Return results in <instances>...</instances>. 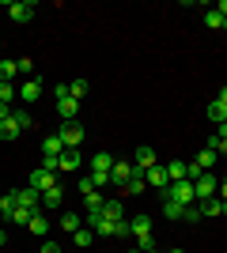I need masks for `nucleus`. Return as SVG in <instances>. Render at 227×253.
Here are the masks:
<instances>
[{
	"instance_id": "nucleus-41",
	"label": "nucleus",
	"mask_w": 227,
	"mask_h": 253,
	"mask_svg": "<svg viewBox=\"0 0 227 253\" xmlns=\"http://www.w3.org/2000/svg\"><path fill=\"white\" fill-rule=\"evenodd\" d=\"M38 253H61V246H57V242H42V250H38Z\"/></svg>"
},
{
	"instance_id": "nucleus-2",
	"label": "nucleus",
	"mask_w": 227,
	"mask_h": 253,
	"mask_svg": "<svg viewBox=\"0 0 227 253\" xmlns=\"http://www.w3.org/2000/svg\"><path fill=\"white\" fill-rule=\"evenodd\" d=\"M31 189H38V193H45V189H53V185H61L57 181V174L49 167H38V170H31V181H27Z\"/></svg>"
},
{
	"instance_id": "nucleus-5",
	"label": "nucleus",
	"mask_w": 227,
	"mask_h": 253,
	"mask_svg": "<svg viewBox=\"0 0 227 253\" xmlns=\"http://www.w3.org/2000/svg\"><path fill=\"white\" fill-rule=\"evenodd\" d=\"M57 136L65 140V148H80V140H84V125H80V121H65Z\"/></svg>"
},
{
	"instance_id": "nucleus-34",
	"label": "nucleus",
	"mask_w": 227,
	"mask_h": 253,
	"mask_svg": "<svg viewBox=\"0 0 227 253\" xmlns=\"http://www.w3.org/2000/svg\"><path fill=\"white\" fill-rule=\"evenodd\" d=\"M84 204H87V208H102V193H98V189L84 193Z\"/></svg>"
},
{
	"instance_id": "nucleus-10",
	"label": "nucleus",
	"mask_w": 227,
	"mask_h": 253,
	"mask_svg": "<svg viewBox=\"0 0 227 253\" xmlns=\"http://www.w3.org/2000/svg\"><path fill=\"white\" fill-rule=\"evenodd\" d=\"M61 151H65V140L57 136V132H53V136H45V140H42V155L49 159V163H57V159H61Z\"/></svg>"
},
{
	"instance_id": "nucleus-19",
	"label": "nucleus",
	"mask_w": 227,
	"mask_h": 253,
	"mask_svg": "<svg viewBox=\"0 0 227 253\" xmlns=\"http://www.w3.org/2000/svg\"><path fill=\"white\" fill-rule=\"evenodd\" d=\"M129 227H133V234H136V238H148V234H151V219H148V215L129 219Z\"/></svg>"
},
{
	"instance_id": "nucleus-39",
	"label": "nucleus",
	"mask_w": 227,
	"mask_h": 253,
	"mask_svg": "<svg viewBox=\"0 0 227 253\" xmlns=\"http://www.w3.org/2000/svg\"><path fill=\"white\" fill-rule=\"evenodd\" d=\"M15 121H19L23 128H31V125H34V121H31V114H27V110H15Z\"/></svg>"
},
{
	"instance_id": "nucleus-30",
	"label": "nucleus",
	"mask_w": 227,
	"mask_h": 253,
	"mask_svg": "<svg viewBox=\"0 0 227 253\" xmlns=\"http://www.w3.org/2000/svg\"><path fill=\"white\" fill-rule=\"evenodd\" d=\"M15 98H19V87H15V84H0V102H15Z\"/></svg>"
},
{
	"instance_id": "nucleus-36",
	"label": "nucleus",
	"mask_w": 227,
	"mask_h": 253,
	"mask_svg": "<svg viewBox=\"0 0 227 253\" xmlns=\"http://www.w3.org/2000/svg\"><path fill=\"white\" fill-rule=\"evenodd\" d=\"M185 223H197L201 219V204H185V215H182Z\"/></svg>"
},
{
	"instance_id": "nucleus-43",
	"label": "nucleus",
	"mask_w": 227,
	"mask_h": 253,
	"mask_svg": "<svg viewBox=\"0 0 227 253\" xmlns=\"http://www.w3.org/2000/svg\"><path fill=\"white\" fill-rule=\"evenodd\" d=\"M216 197H220V201L227 204V181H220V189H216Z\"/></svg>"
},
{
	"instance_id": "nucleus-28",
	"label": "nucleus",
	"mask_w": 227,
	"mask_h": 253,
	"mask_svg": "<svg viewBox=\"0 0 227 253\" xmlns=\"http://www.w3.org/2000/svg\"><path fill=\"white\" fill-rule=\"evenodd\" d=\"M15 61H0V84H11V80H15Z\"/></svg>"
},
{
	"instance_id": "nucleus-24",
	"label": "nucleus",
	"mask_w": 227,
	"mask_h": 253,
	"mask_svg": "<svg viewBox=\"0 0 227 253\" xmlns=\"http://www.w3.org/2000/svg\"><path fill=\"white\" fill-rule=\"evenodd\" d=\"M216 159H220V155H216V151H212V148H201V155H197L193 163H197V167H201V170H212V163H216Z\"/></svg>"
},
{
	"instance_id": "nucleus-6",
	"label": "nucleus",
	"mask_w": 227,
	"mask_h": 253,
	"mask_svg": "<svg viewBox=\"0 0 227 253\" xmlns=\"http://www.w3.org/2000/svg\"><path fill=\"white\" fill-rule=\"evenodd\" d=\"M133 167H136V174H144L148 167H155V148L140 144V148H136V155H133Z\"/></svg>"
},
{
	"instance_id": "nucleus-51",
	"label": "nucleus",
	"mask_w": 227,
	"mask_h": 253,
	"mask_svg": "<svg viewBox=\"0 0 227 253\" xmlns=\"http://www.w3.org/2000/svg\"><path fill=\"white\" fill-rule=\"evenodd\" d=\"M0 45H4V42H0Z\"/></svg>"
},
{
	"instance_id": "nucleus-22",
	"label": "nucleus",
	"mask_w": 227,
	"mask_h": 253,
	"mask_svg": "<svg viewBox=\"0 0 227 253\" xmlns=\"http://www.w3.org/2000/svg\"><path fill=\"white\" fill-rule=\"evenodd\" d=\"M31 215H34V211L27 208V204H19V208L8 215V223H19V227H27V223H31Z\"/></svg>"
},
{
	"instance_id": "nucleus-35",
	"label": "nucleus",
	"mask_w": 227,
	"mask_h": 253,
	"mask_svg": "<svg viewBox=\"0 0 227 253\" xmlns=\"http://www.w3.org/2000/svg\"><path fill=\"white\" fill-rule=\"evenodd\" d=\"M87 174H91V170H87ZM91 181H95V189H110V185H114L110 174H91Z\"/></svg>"
},
{
	"instance_id": "nucleus-21",
	"label": "nucleus",
	"mask_w": 227,
	"mask_h": 253,
	"mask_svg": "<svg viewBox=\"0 0 227 253\" xmlns=\"http://www.w3.org/2000/svg\"><path fill=\"white\" fill-rule=\"evenodd\" d=\"M163 215H167V219H182L185 215V204H178V201H163Z\"/></svg>"
},
{
	"instance_id": "nucleus-38",
	"label": "nucleus",
	"mask_w": 227,
	"mask_h": 253,
	"mask_svg": "<svg viewBox=\"0 0 227 253\" xmlns=\"http://www.w3.org/2000/svg\"><path fill=\"white\" fill-rule=\"evenodd\" d=\"M125 234H133L129 219H118V223H114V238H125Z\"/></svg>"
},
{
	"instance_id": "nucleus-8",
	"label": "nucleus",
	"mask_w": 227,
	"mask_h": 253,
	"mask_svg": "<svg viewBox=\"0 0 227 253\" xmlns=\"http://www.w3.org/2000/svg\"><path fill=\"white\" fill-rule=\"evenodd\" d=\"M57 114H61V121H80V102H76L72 95L57 98Z\"/></svg>"
},
{
	"instance_id": "nucleus-25",
	"label": "nucleus",
	"mask_w": 227,
	"mask_h": 253,
	"mask_svg": "<svg viewBox=\"0 0 227 253\" xmlns=\"http://www.w3.org/2000/svg\"><path fill=\"white\" fill-rule=\"evenodd\" d=\"M201 215H224V201L212 197V201H201Z\"/></svg>"
},
{
	"instance_id": "nucleus-45",
	"label": "nucleus",
	"mask_w": 227,
	"mask_h": 253,
	"mask_svg": "<svg viewBox=\"0 0 227 253\" xmlns=\"http://www.w3.org/2000/svg\"><path fill=\"white\" fill-rule=\"evenodd\" d=\"M216 98H220V102H224V106H227V84H224V87H220V95H216Z\"/></svg>"
},
{
	"instance_id": "nucleus-47",
	"label": "nucleus",
	"mask_w": 227,
	"mask_h": 253,
	"mask_svg": "<svg viewBox=\"0 0 227 253\" xmlns=\"http://www.w3.org/2000/svg\"><path fill=\"white\" fill-rule=\"evenodd\" d=\"M0 223H8V215H4V211H0Z\"/></svg>"
},
{
	"instance_id": "nucleus-9",
	"label": "nucleus",
	"mask_w": 227,
	"mask_h": 253,
	"mask_svg": "<svg viewBox=\"0 0 227 253\" xmlns=\"http://www.w3.org/2000/svg\"><path fill=\"white\" fill-rule=\"evenodd\" d=\"M110 167H114V155H110V151H95V155H91V163H87V170H91V174H110Z\"/></svg>"
},
{
	"instance_id": "nucleus-29",
	"label": "nucleus",
	"mask_w": 227,
	"mask_h": 253,
	"mask_svg": "<svg viewBox=\"0 0 227 253\" xmlns=\"http://www.w3.org/2000/svg\"><path fill=\"white\" fill-rule=\"evenodd\" d=\"M91 231H95V234H98V238H114V223H110V219H106V215H102V219H98V223H95V227H91Z\"/></svg>"
},
{
	"instance_id": "nucleus-48",
	"label": "nucleus",
	"mask_w": 227,
	"mask_h": 253,
	"mask_svg": "<svg viewBox=\"0 0 227 253\" xmlns=\"http://www.w3.org/2000/svg\"><path fill=\"white\" fill-rule=\"evenodd\" d=\"M167 253H185V250H167Z\"/></svg>"
},
{
	"instance_id": "nucleus-18",
	"label": "nucleus",
	"mask_w": 227,
	"mask_h": 253,
	"mask_svg": "<svg viewBox=\"0 0 227 253\" xmlns=\"http://www.w3.org/2000/svg\"><path fill=\"white\" fill-rule=\"evenodd\" d=\"M208 121H212V125H224V121H227V106L220 102V98H216V102H208Z\"/></svg>"
},
{
	"instance_id": "nucleus-26",
	"label": "nucleus",
	"mask_w": 227,
	"mask_h": 253,
	"mask_svg": "<svg viewBox=\"0 0 227 253\" xmlns=\"http://www.w3.org/2000/svg\"><path fill=\"white\" fill-rule=\"evenodd\" d=\"M91 238H95V231H91V227H80V231L72 234V242L80 246V250H87V246H91Z\"/></svg>"
},
{
	"instance_id": "nucleus-20",
	"label": "nucleus",
	"mask_w": 227,
	"mask_h": 253,
	"mask_svg": "<svg viewBox=\"0 0 227 253\" xmlns=\"http://www.w3.org/2000/svg\"><path fill=\"white\" fill-rule=\"evenodd\" d=\"M15 208H19V189H11V193L0 197V211H4V215H11Z\"/></svg>"
},
{
	"instance_id": "nucleus-1",
	"label": "nucleus",
	"mask_w": 227,
	"mask_h": 253,
	"mask_svg": "<svg viewBox=\"0 0 227 253\" xmlns=\"http://www.w3.org/2000/svg\"><path fill=\"white\" fill-rule=\"evenodd\" d=\"M216 189H220V178L212 174V170H205L201 178L193 181V193H197V201H212L216 197Z\"/></svg>"
},
{
	"instance_id": "nucleus-40",
	"label": "nucleus",
	"mask_w": 227,
	"mask_h": 253,
	"mask_svg": "<svg viewBox=\"0 0 227 253\" xmlns=\"http://www.w3.org/2000/svg\"><path fill=\"white\" fill-rule=\"evenodd\" d=\"M136 242H140V250H144V253H155V242H151V234H148V238H136Z\"/></svg>"
},
{
	"instance_id": "nucleus-50",
	"label": "nucleus",
	"mask_w": 227,
	"mask_h": 253,
	"mask_svg": "<svg viewBox=\"0 0 227 253\" xmlns=\"http://www.w3.org/2000/svg\"><path fill=\"white\" fill-rule=\"evenodd\" d=\"M224 31H227V19H224Z\"/></svg>"
},
{
	"instance_id": "nucleus-17",
	"label": "nucleus",
	"mask_w": 227,
	"mask_h": 253,
	"mask_svg": "<svg viewBox=\"0 0 227 253\" xmlns=\"http://www.w3.org/2000/svg\"><path fill=\"white\" fill-rule=\"evenodd\" d=\"M102 215H106L110 223L125 219V208H121V201H102Z\"/></svg>"
},
{
	"instance_id": "nucleus-14",
	"label": "nucleus",
	"mask_w": 227,
	"mask_h": 253,
	"mask_svg": "<svg viewBox=\"0 0 227 253\" xmlns=\"http://www.w3.org/2000/svg\"><path fill=\"white\" fill-rule=\"evenodd\" d=\"M80 163H84V159H80V148H65L61 159H57V170H76Z\"/></svg>"
},
{
	"instance_id": "nucleus-16",
	"label": "nucleus",
	"mask_w": 227,
	"mask_h": 253,
	"mask_svg": "<svg viewBox=\"0 0 227 253\" xmlns=\"http://www.w3.org/2000/svg\"><path fill=\"white\" fill-rule=\"evenodd\" d=\"M19 132H23V125L15 121V110H11V117H8V121H0V140H15Z\"/></svg>"
},
{
	"instance_id": "nucleus-4",
	"label": "nucleus",
	"mask_w": 227,
	"mask_h": 253,
	"mask_svg": "<svg viewBox=\"0 0 227 253\" xmlns=\"http://www.w3.org/2000/svg\"><path fill=\"white\" fill-rule=\"evenodd\" d=\"M144 181H148V189H167V185H171V174H167V167H159V163H155V167H148L144 170Z\"/></svg>"
},
{
	"instance_id": "nucleus-37",
	"label": "nucleus",
	"mask_w": 227,
	"mask_h": 253,
	"mask_svg": "<svg viewBox=\"0 0 227 253\" xmlns=\"http://www.w3.org/2000/svg\"><path fill=\"white\" fill-rule=\"evenodd\" d=\"M15 72L31 76V72H34V61H31V57H19V61H15Z\"/></svg>"
},
{
	"instance_id": "nucleus-44",
	"label": "nucleus",
	"mask_w": 227,
	"mask_h": 253,
	"mask_svg": "<svg viewBox=\"0 0 227 253\" xmlns=\"http://www.w3.org/2000/svg\"><path fill=\"white\" fill-rule=\"evenodd\" d=\"M216 11H220V15L227 19V0H220V4H216Z\"/></svg>"
},
{
	"instance_id": "nucleus-11",
	"label": "nucleus",
	"mask_w": 227,
	"mask_h": 253,
	"mask_svg": "<svg viewBox=\"0 0 227 253\" xmlns=\"http://www.w3.org/2000/svg\"><path fill=\"white\" fill-rule=\"evenodd\" d=\"M19 98L23 102H38V98H42V80H23Z\"/></svg>"
},
{
	"instance_id": "nucleus-12",
	"label": "nucleus",
	"mask_w": 227,
	"mask_h": 253,
	"mask_svg": "<svg viewBox=\"0 0 227 253\" xmlns=\"http://www.w3.org/2000/svg\"><path fill=\"white\" fill-rule=\"evenodd\" d=\"M27 231L38 234V238H45V234H49V215H45V211H34L31 223H27Z\"/></svg>"
},
{
	"instance_id": "nucleus-3",
	"label": "nucleus",
	"mask_w": 227,
	"mask_h": 253,
	"mask_svg": "<svg viewBox=\"0 0 227 253\" xmlns=\"http://www.w3.org/2000/svg\"><path fill=\"white\" fill-rule=\"evenodd\" d=\"M133 178H136V167H133V163H118V159H114V167H110V181L125 189Z\"/></svg>"
},
{
	"instance_id": "nucleus-49",
	"label": "nucleus",
	"mask_w": 227,
	"mask_h": 253,
	"mask_svg": "<svg viewBox=\"0 0 227 253\" xmlns=\"http://www.w3.org/2000/svg\"><path fill=\"white\" fill-rule=\"evenodd\" d=\"M133 253H144V250H133Z\"/></svg>"
},
{
	"instance_id": "nucleus-23",
	"label": "nucleus",
	"mask_w": 227,
	"mask_h": 253,
	"mask_svg": "<svg viewBox=\"0 0 227 253\" xmlns=\"http://www.w3.org/2000/svg\"><path fill=\"white\" fill-rule=\"evenodd\" d=\"M61 227H65L68 234H76V231H80V227H84V219H80L76 211H65V215H61Z\"/></svg>"
},
{
	"instance_id": "nucleus-42",
	"label": "nucleus",
	"mask_w": 227,
	"mask_h": 253,
	"mask_svg": "<svg viewBox=\"0 0 227 253\" xmlns=\"http://www.w3.org/2000/svg\"><path fill=\"white\" fill-rule=\"evenodd\" d=\"M8 117H11V106H8V102H0V121H8Z\"/></svg>"
},
{
	"instance_id": "nucleus-27",
	"label": "nucleus",
	"mask_w": 227,
	"mask_h": 253,
	"mask_svg": "<svg viewBox=\"0 0 227 253\" xmlns=\"http://www.w3.org/2000/svg\"><path fill=\"white\" fill-rule=\"evenodd\" d=\"M68 95H72L76 102H84L87 98V80H72V84H68Z\"/></svg>"
},
{
	"instance_id": "nucleus-31",
	"label": "nucleus",
	"mask_w": 227,
	"mask_h": 253,
	"mask_svg": "<svg viewBox=\"0 0 227 253\" xmlns=\"http://www.w3.org/2000/svg\"><path fill=\"white\" fill-rule=\"evenodd\" d=\"M205 23L212 27V31H224V15H220L216 8H205Z\"/></svg>"
},
{
	"instance_id": "nucleus-7",
	"label": "nucleus",
	"mask_w": 227,
	"mask_h": 253,
	"mask_svg": "<svg viewBox=\"0 0 227 253\" xmlns=\"http://www.w3.org/2000/svg\"><path fill=\"white\" fill-rule=\"evenodd\" d=\"M8 8V15H11V23H31L34 19V4L27 0V4H4Z\"/></svg>"
},
{
	"instance_id": "nucleus-33",
	"label": "nucleus",
	"mask_w": 227,
	"mask_h": 253,
	"mask_svg": "<svg viewBox=\"0 0 227 253\" xmlns=\"http://www.w3.org/2000/svg\"><path fill=\"white\" fill-rule=\"evenodd\" d=\"M167 174H171V181H182V178H185V163H178V159H174V163H167Z\"/></svg>"
},
{
	"instance_id": "nucleus-32",
	"label": "nucleus",
	"mask_w": 227,
	"mask_h": 253,
	"mask_svg": "<svg viewBox=\"0 0 227 253\" xmlns=\"http://www.w3.org/2000/svg\"><path fill=\"white\" fill-rule=\"evenodd\" d=\"M144 185H148V181H144V174H136V178H133L129 185H125V197H140V193H144Z\"/></svg>"
},
{
	"instance_id": "nucleus-13",
	"label": "nucleus",
	"mask_w": 227,
	"mask_h": 253,
	"mask_svg": "<svg viewBox=\"0 0 227 253\" xmlns=\"http://www.w3.org/2000/svg\"><path fill=\"white\" fill-rule=\"evenodd\" d=\"M61 204H65V189H61V185H53V189H45V193H42V211L61 208Z\"/></svg>"
},
{
	"instance_id": "nucleus-15",
	"label": "nucleus",
	"mask_w": 227,
	"mask_h": 253,
	"mask_svg": "<svg viewBox=\"0 0 227 253\" xmlns=\"http://www.w3.org/2000/svg\"><path fill=\"white\" fill-rule=\"evenodd\" d=\"M19 204H27L31 211H42V193L27 185V189H19Z\"/></svg>"
},
{
	"instance_id": "nucleus-46",
	"label": "nucleus",
	"mask_w": 227,
	"mask_h": 253,
	"mask_svg": "<svg viewBox=\"0 0 227 253\" xmlns=\"http://www.w3.org/2000/svg\"><path fill=\"white\" fill-rule=\"evenodd\" d=\"M4 242H8V231H4V227H0V246H4Z\"/></svg>"
}]
</instances>
